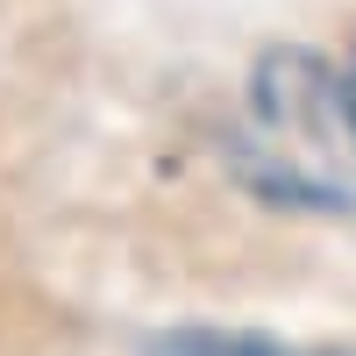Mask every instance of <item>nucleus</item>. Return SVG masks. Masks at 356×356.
<instances>
[{"label": "nucleus", "mask_w": 356, "mask_h": 356, "mask_svg": "<svg viewBox=\"0 0 356 356\" xmlns=\"http://www.w3.org/2000/svg\"><path fill=\"white\" fill-rule=\"evenodd\" d=\"M171 356H292L278 342H250V335H193V342H178Z\"/></svg>", "instance_id": "nucleus-2"}, {"label": "nucleus", "mask_w": 356, "mask_h": 356, "mask_svg": "<svg viewBox=\"0 0 356 356\" xmlns=\"http://www.w3.org/2000/svg\"><path fill=\"white\" fill-rule=\"evenodd\" d=\"M228 171L271 207L356 221V50L264 57L228 114Z\"/></svg>", "instance_id": "nucleus-1"}]
</instances>
